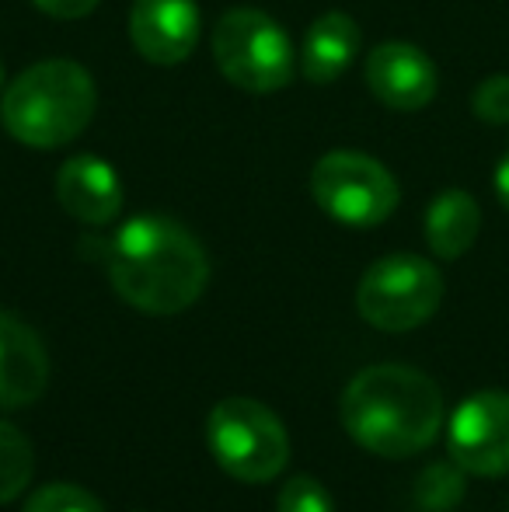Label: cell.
<instances>
[{"instance_id": "cell-1", "label": "cell", "mask_w": 509, "mask_h": 512, "mask_svg": "<svg viewBox=\"0 0 509 512\" xmlns=\"http://www.w3.org/2000/svg\"><path fill=\"white\" fill-rule=\"evenodd\" d=\"M112 290L129 307L154 317L182 314L203 297L210 283L206 248L168 216L143 213L119 227L109 244Z\"/></svg>"}, {"instance_id": "cell-2", "label": "cell", "mask_w": 509, "mask_h": 512, "mask_svg": "<svg viewBox=\"0 0 509 512\" xmlns=\"http://www.w3.org/2000/svg\"><path fill=\"white\" fill-rule=\"evenodd\" d=\"M339 415L363 450L405 460L436 443L443 429V394L436 380L415 366L381 363L349 380Z\"/></svg>"}, {"instance_id": "cell-3", "label": "cell", "mask_w": 509, "mask_h": 512, "mask_svg": "<svg viewBox=\"0 0 509 512\" xmlns=\"http://www.w3.org/2000/svg\"><path fill=\"white\" fill-rule=\"evenodd\" d=\"M98 105L91 74L74 60H42L0 95V122L32 150H56L88 129Z\"/></svg>"}, {"instance_id": "cell-4", "label": "cell", "mask_w": 509, "mask_h": 512, "mask_svg": "<svg viewBox=\"0 0 509 512\" xmlns=\"http://www.w3.org/2000/svg\"><path fill=\"white\" fill-rule=\"evenodd\" d=\"M213 60L217 70L241 91L272 95L293 81L297 53L279 21L255 7H234L213 28Z\"/></svg>"}, {"instance_id": "cell-5", "label": "cell", "mask_w": 509, "mask_h": 512, "mask_svg": "<svg viewBox=\"0 0 509 512\" xmlns=\"http://www.w3.org/2000/svg\"><path fill=\"white\" fill-rule=\"evenodd\" d=\"M206 443L231 478L248 485L272 481L290 460V436L272 408L255 398H224L206 418Z\"/></svg>"}, {"instance_id": "cell-6", "label": "cell", "mask_w": 509, "mask_h": 512, "mask_svg": "<svg viewBox=\"0 0 509 512\" xmlns=\"http://www.w3.org/2000/svg\"><path fill=\"white\" fill-rule=\"evenodd\" d=\"M443 304V276L429 258L387 255L363 272L356 286V310L377 331H412Z\"/></svg>"}, {"instance_id": "cell-7", "label": "cell", "mask_w": 509, "mask_h": 512, "mask_svg": "<svg viewBox=\"0 0 509 512\" xmlns=\"http://www.w3.org/2000/svg\"><path fill=\"white\" fill-rule=\"evenodd\" d=\"M311 196L346 227H377L398 209V182L381 161L356 150H332L311 171Z\"/></svg>"}, {"instance_id": "cell-8", "label": "cell", "mask_w": 509, "mask_h": 512, "mask_svg": "<svg viewBox=\"0 0 509 512\" xmlns=\"http://www.w3.org/2000/svg\"><path fill=\"white\" fill-rule=\"evenodd\" d=\"M447 450L461 471L475 478L509 474V394L482 391L450 415Z\"/></svg>"}, {"instance_id": "cell-9", "label": "cell", "mask_w": 509, "mask_h": 512, "mask_svg": "<svg viewBox=\"0 0 509 512\" xmlns=\"http://www.w3.org/2000/svg\"><path fill=\"white\" fill-rule=\"evenodd\" d=\"M367 88L394 112H419L436 98V63L412 42H381L367 56Z\"/></svg>"}, {"instance_id": "cell-10", "label": "cell", "mask_w": 509, "mask_h": 512, "mask_svg": "<svg viewBox=\"0 0 509 512\" xmlns=\"http://www.w3.org/2000/svg\"><path fill=\"white\" fill-rule=\"evenodd\" d=\"M129 39L136 53L157 67H175L189 60L199 42L196 0H133Z\"/></svg>"}, {"instance_id": "cell-11", "label": "cell", "mask_w": 509, "mask_h": 512, "mask_svg": "<svg viewBox=\"0 0 509 512\" xmlns=\"http://www.w3.org/2000/svg\"><path fill=\"white\" fill-rule=\"evenodd\" d=\"M49 384V352L21 317L0 310V408L39 401Z\"/></svg>"}, {"instance_id": "cell-12", "label": "cell", "mask_w": 509, "mask_h": 512, "mask_svg": "<svg viewBox=\"0 0 509 512\" xmlns=\"http://www.w3.org/2000/svg\"><path fill=\"white\" fill-rule=\"evenodd\" d=\"M56 199L74 220L88 223V227H105L123 209V182L109 161L81 154L70 157L56 171Z\"/></svg>"}, {"instance_id": "cell-13", "label": "cell", "mask_w": 509, "mask_h": 512, "mask_svg": "<svg viewBox=\"0 0 509 512\" xmlns=\"http://www.w3.org/2000/svg\"><path fill=\"white\" fill-rule=\"evenodd\" d=\"M363 32L346 11H328L307 28L304 46H300V70L311 84H332L353 67L360 53Z\"/></svg>"}, {"instance_id": "cell-14", "label": "cell", "mask_w": 509, "mask_h": 512, "mask_svg": "<svg viewBox=\"0 0 509 512\" xmlns=\"http://www.w3.org/2000/svg\"><path fill=\"white\" fill-rule=\"evenodd\" d=\"M478 230H482V209L464 189L440 192L426 209V244L443 262L468 255L471 244L478 241Z\"/></svg>"}, {"instance_id": "cell-15", "label": "cell", "mask_w": 509, "mask_h": 512, "mask_svg": "<svg viewBox=\"0 0 509 512\" xmlns=\"http://www.w3.org/2000/svg\"><path fill=\"white\" fill-rule=\"evenodd\" d=\"M35 471V453L18 425L0 418V506L14 502L28 488Z\"/></svg>"}, {"instance_id": "cell-16", "label": "cell", "mask_w": 509, "mask_h": 512, "mask_svg": "<svg viewBox=\"0 0 509 512\" xmlns=\"http://www.w3.org/2000/svg\"><path fill=\"white\" fill-rule=\"evenodd\" d=\"M21 512H105V509L81 485H42L28 495Z\"/></svg>"}, {"instance_id": "cell-17", "label": "cell", "mask_w": 509, "mask_h": 512, "mask_svg": "<svg viewBox=\"0 0 509 512\" xmlns=\"http://www.w3.org/2000/svg\"><path fill=\"white\" fill-rule=\"evenodd\" d=\"M276 512H335V502L318 478L297 474V478H290L279 488Z\"/></svg>"}, {"instance_id": "cell-18", "label": "cell", "mask_w": 509, "mask_h": 512, "mask_svg": "<svg viewBox=\"0 0 509 512\" xmlns=\"http://www.w3.org/2000/svg\"><path fill=\"white\" fill-rule=\"evenodd\" d=\"M471 108H475L478 119L489 122V126H509V74L485 77L475 88Z\"/></svg>"}, {"instance_id": "cell-19", "label": "cell", "mask_w": 509, "mask_h": 512, "mask_svg": "<svg viewBox=\"0 0 509 512\" xmlns=\"http://www.w3.org/2000/svg\"><path fill=\"white\" fill-rule=\"evenodd\" d=\"M35 11L49 14V18L60 21H74V18H88L98 7V0H32Z\"/></svg>"}, {"instance_id": "cell-20", "label": "cell", "mask_w": 509, "mask_h": 512, "mask_svg": "<svg viewBox=\"0 0 509 512\" xmlns=\"http://www.w3.org/2000/svg\"><path fill=\"white\" fill-rule=\"evenodd\" d=\"M496 196L509 213V150L503 154V161H499V168H496Z\"/></svg>"}, {"instance_id": "cell-21", "label": "cell", "mask_w": 509, "mask_h": 512, "mask_svg": "<svg viewBox=\"0 0 509 512\" xmlns=\"http://www.w3.org/2000/svg\"><path fill=\"white\" fill-rule=\"evenodd\" d=\"M0 95H4V67H0Z\"/></svg>"}]
</instances>
